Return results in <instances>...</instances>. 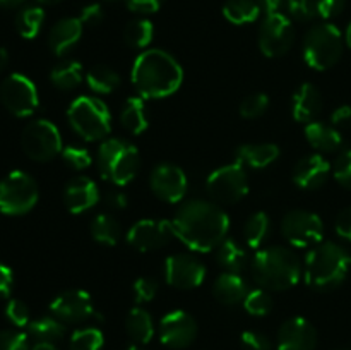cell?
<instances>
[{
    "mask_svg": "<svg viewBox=\"0 0 351 350\" xmlns=\"http://www.w3.org/2000/svg\"><path fill=\"white\" fill-rule=\"evenodd\" d=\"M79 19H81V23L84 24V26H98V24H101V21L105 19L103 7L99 5V3H88V5L82 7Z\"/></svg>",
    "mask_w": 351,
    "mask_h": 350,
    "instance_id": "obj_49",
    "label": "cell"
},
{
    "mask_svg": "<svg viewBox=\"0 0 351 350\" xmlns=\"http://www.w3.org/2000/svg\"><path fill=\"white\" fill-rule=\"evenodd\" d=\"M336 233H338L341 239L351 242V206L343 209L341 213L336 218Z\"/></svg>",
    "mask_w": 351,
    "mask_h": 350,
    "instance_id": "obj_51",
    "label": "cell"
},
{
    "mask_svg": "<svg viewBox=\"0 0 351 350\" xmlns=\"http://www.w3.org/2000/svg\"><path fill=\"white\" fill-rule=\"evenodd\" d=\"M103 199H105L106 206L112 209H123L127 208V202H129L127 194L123 191H120V189H110V191L103 196Z\"/></svg>",
    "mask_w": 351,
    "mask_h": 350,
    "instance_id": "obj_53",
    "label": "cell"
},
{
    "mask_svg": "<svg viewBox=\"0 0 351 350\" xmlns=\"http://www.w3.org/2000/svg\"><path fill=\"white\" fill-rule=\"evenodd\" d=\"M243 350H271V342L264 333L256 331V329H249L243 331L240 336Z\"/></svg>",
    "mask_w": 351,
    "mask_h": 350,
    "instance_id": "obj_47",
    "label": "cell"
},
{
    "mask_svg": "<svg viewBox=\"0 0 351 350\" xmlns=\"http://www.w3.org/2000/svg\"><path fill=\"white\" fill-rule=\"evenodd\" d=\"M329 174H331V165L322 154H308L295 165L293 182L297 187L314 191L326 184Z\"/></svg>",
    "mask_w": 351,
    "mask_h": 350,
    "instance_id": "obj_20",
    "label": "cell"
},
{
    "mask_svg": "<svg viewBox=\"0 0 351 350\" xmlns=\"http://www.w3.org/2000/svg\"><path fill=\"white\" fill-rule=\"evenodd\" d=\"M158 294V281L151 277H141L134 281V297L137 304L151 302Z\"/></svg>",
    "mask_w": 351,
    "mask_h": 350,
    "instance_id": "obj_44",
    "label": "cell"
},
{
    "mask_svg": "<svg viewBox=\"0 0 351 350\" xmlns=\"http://www.w3.org/2000/svg\"><path fill=\"white\" fill-rule=\"evenodd\" d=\"M346 0H317V16L322 19L338 17L345 10Z\"/></svg>",
    "mask_w": 351,
    "mask_h": 350,
    "instance_id": "obj_48",
    "label": "cell"
},
{
    "mask_svg": "<svg viewBox=\"0 0 351 350\" xmlns=\"http://www.w3.org/2000/svg\"><path fill=\"white\" fill-rule=\"evenodd\" d=\"M345 41H346V45H348V47L351 48V23H350L348 30H346V34H345Z\"/></svg>",
    "mask_w": 351,
    "mask_h": 350,
    "instance_id": "obj_59",
    "label": "cell"
},
{
    "mask_svg": "<svg viewBox=\"0 0 351 350\" xmlns=\"http://www.w3.org/2000/svg\"><path fill=\"white\" fill-rule=\"evenodd\" d=\"M5 316L14 326H17V328H24V326H27L31 323L29 309H27V305L24 304L23 301H19V299H10V301L7 302Z\"/></svg>",
    "mask_w": 351,
    "mask_h": 350,
    "instance_id": "obj_43",
    "label": "cell"
},
{
    "mask_svg": "<svg viewBox=\"0 0 351 350\" xmlns=\"http://www.w3.org/2000/svg\"><path fill=\"white\" fill-rule=\"evenodd\" d=\"M149 185L158 199L175 205L187 194V175L177 165L160 163L151 172Z\"/></svg>",
    "mask_w": 351,
    "mask_h": 350,
    "instance_id": "obj_17",
    "label": "cell"
},
{
    "mask_svg": "<svg viewBox=\"0 0 351 350\" xmlns=\"http://www.w3.org/2000/svg\"><path fill=\"white\" fill-rule=\"evenodd\" d=\"M125 331L139 345H146L154 336V323L149 312L141 305L129 311L125 318Z\"/></svg>",
    "mask_w": 351,
    "mask_h": 350,
    "instance_id": "obj_28",
    "label": "cell"
},
{
    "mask_svg": "<svg viewBox=\"0 0 351 350\" xmlns=\"http://www.w3.org/2000/svg\"><path fill=\"white\" fill-rule=\"evenodd\" d=\"M267 106H269V96L266 93H254V95H249L240 103L239 112L243 119L252 120L263 115Z\"/></svg>",
    "mask_w": 351,
    "mask_h": 350,
    "instance_id": "obj_40",
    "label": "cell"
},
{
    "mask_svg": "<svg viewBox=\"0 0 351 350\" xmlns=\"http://www.w3.org/2000/svg\"><path fill=\"white\" fill-rule=\"evenodd\" d=\"M206 191L218 205H235L249 192V175L240 163L223 165L211 172L206 180Z\"/></svg>",
    "mask_w": 351,
    "mask_h": 350,
    "instance_id": "obj_9",
    "label": "cell"
},
{
    "mask_svg": "<svg viewBox=\"0 0 351 350\" xmlns=\"http://www.w3.org/2000/svg\"><path fill=\"white\" fill-rule=\"evenodd\" d=\"M269 226L271 220L264 211H257L249 216L245 226H243V237L250 249H259L266 242L267 235H269Z\"/></svg>",
    "mask_w": 351,
    "mask_h": 350,
    "instance_id": "obj_35",
    "label": "cell"
},
{
    "mask_svg": "<svg viewBox=\"0 0 351 350\" xmlns=\"http://www.w3.org/2000/svg\"><path fill=\"white\" fill-rule=\"evenodd\" d=\"M123 2L129 10L146 16V14H154L156 10H160L165 0H123Z\"/></svg>",
    "mask_w": 351,
    "mask_h": 350,
    "instance_id": "obj_50",
    "label": "cell"
},
{
    "mask_svg": "<svg viewBox=\"0 0 351 350\" xmlns=\"http://www.w3.org/2000/svg\"><path fill=\"white\" fill-rule=\"evenodd\" d=\"M130 81L144 100H160L178 91L184 69L177 58L160 48L141 51L134 60Z\"/></svg>",
    "mask_w": 351,
    "mask_h": 350,
    "instance_id": "obj_2",
    "label": "cell"
},
{
    "mask_svg": "<svg viewBox=\"0 0 351 350\" xmlns=\"http://www.w3.org/2000/svg\"><path fill=\"white\" fill-rule=\"evenodd\" d=\"M67 119L75 134L86 141H105L112 130V115L105 102L95 96H79L71 103Z\"/></svg>",
    "mask_w": 351,
    "mask_h": 350,
    "instance_id": "obj_6",
    "label": "cell"
},
{
    "mask_svg": "<svg viewBox=\"0 0 351 350\" xmlns=\"http://www.w3.org/2000/svg\"><path fill=\"white\" fill-rule=\"evenodd\" d=\"M120 124L130 134H143L149 126L146 102L141 96H130L120 110Z\"/></svg>",
    "mask_w": 351,
    "mask_h": 350,
    "instance_id": "obj_27",
    "label": "cell"
},
{
    "mask_svg": "<svg viewBox=\"0 0 351 350\" xmlns=\"http://www.w3.org/2000/svg\"><path fill=\"white\" fill-rule=\"evenodd\" d=\"M216 259L221 264V268L230 273H240L247 264V254L242 247L237 244V240L225 239L218 246L216 250Z\"/></svg>",
    "mask_w": 351,
    "mask_h": 350,
    "instance_id": "obj_34",
    "label": "cell"
},
{
    "mask_svg": "<svg viewBox=\"0 0 351 350\" xmlns=\"http://www.w3.org/2000/svg\"><path fill=\"white\" fill-rule=\"evenodd\" d=\"M295 43V27L290 17L281 12L266 14L259 27V48L266 57L278 58L291 50Z\"/></svg>",
    "mask_w": 351,
    "mask_h": 350,
    "instance_id": "obj_12",
    "label": "cell"
},
{
    "mask_svg": "<svg viewBox=\"0 0 351 350\" xmlns=\"http://www.w3.org/2000/svg\"><path fill=\"white\" fill-rule=\"evenodd\" d=\"M127 350H144V349H141V347L134 345V347H129V349H127Z\"/></svg>",
    "mask_w": 351,
    "mask_h": 350,
    "instance_id": "obj_61",
    "label": "cell"
},
{
    "mask_svg": "<svg viewBox=\"0 0 351 350\" xmlns=\"http://www.w3.org/2000/svg\"><path fill=\"white\" fill-rule=\"evenodd\" d=\"M350 268L351 247H341L335 242H321L305 259V283L314 290H335L345 281Z\"/></svg>",
    "mask_w": 351,
    "mask_h": 350,
    "instance_id": "obj_3",
    "label": "cell"
},
{
    "mask_svg": "<svg viewBox=\"0 0 351 350\" xmlns=\"http://www.w3.org/2000/svg\"><path fill=\"white\" fill-rule=\"evenodd\" d=\"M84 79L82 64H79L77 60L60 62L50 72L51 84L57 89H62V91H72V89L79 88Z\"/></svg>",
    "mask_w": 351,
    "mask_h": 350,
    "instance_id": "obj_29",
    "label": "cell"
},
{
    "mask_svg": "<svg viewBox=\"0 0 351 350\" xmlns=\"http://www.w3.org/2000/svg\"><path fill=\"white\" fill-rule=\"evenodd\" d=\"M27 331L36 342L55 343L64 338L65 323L55 316H43L27 325Z\"/></svg>",
    "mask_w": 351,
    "mask_h": 350,
    "instance_id": "obj_31",
    "label": "cell"
},
{
    "mask_svg": "<svg viewBox=\"0 0 351 350\" xmlns=\"http://www.w3.org/2000/svg\"><path fill=\"white\" fill-rule=\"evenodd\" d=\"M21 3H24V0H0V7H5V9H16Z\"/></svg>",
    "mask_w": 351,
    "mask_h": 350,
    "instance_id": "obj_57",
    "label": "cell"
},
{
    "mask_svg": "<svg viewBox=\"0 0 351 350\" xmlns=\"http://www.w3.org/2000/svg\"><path fill=\"white\" fill-rule=\"evenodd\" d=\"M261 5L257 0H226L223 5V16L228 23L242 26L250 24L259 17Z\"/></svg>",
    "mask_w": 351,
    "mask_h": 350,
    "instance_id": "obj_30",
    "label": "cell"
},
{
    "mask_svg": "<svg viewBox=\"0 0 351 350\" xmlns=\"http://www.w3.org/2000/svg\"><path fill=\"white\" fill-rule=\"evenodd\" d=\"M322 110V95L317 86L311 82H304L300 88L295 91L293 103H291V113L297 122H314L315 117Z\"/></svg>",
    "mask_w": 351,
    "mask_h": 350,
    "instance_id": "obj_23",
    "label": "cell"
},
{
    "mask_svg": "<svg viewBox=\"0 0 351 350\" xmlns=\"http://www.w3.org/2000/svg\"><path fill=\"white\" fill-rule=\"evenodd\" d=\"M213 294L221 304L237 305L243 302V299L249 294V288H247V281L243 280L240 273L223 271L213 285Z\"/></svg>",
    "mask_w": 351,
    "mask_h": 350,
    "instance_id": "obj_25",
    "label": "cell"
},
{
    "mask_svg": "<svg viewBox=\"0 0 351 350\" xmlns=\"http://www.w3.org/2000/svg\"><path fill=\"white\" fill-rule=\"evenodd\" d=\"M105 336L98 328H82L72 333L69 350H101Z\"/></svg>",
    "mask_w": 351,
    "mask_h": 350,
    "instance_id": "obj_38",
    "label": "cell"
},
{
    "mask_svg": "<svg viewBox=\"0 0 351 350\" xmlns=\"http://www.w3.org/2000/svg\"><path fill=\"white\" fill-rule=\"evenodd\" d=\"M91 235L101 246H117L122 237V226L113 216L99 213L91 222Z\"/></svg>",
    "mask_w": 351,
    "mask_h": 350,
    "instance_id": "obj_32",
    "label": "cell"
},
{
    "mask_svg": "<svg viewBox=\"0 0 351 350\" xmlns=\"http://www.w3.org/2000/svg\"><path fill=\"white\" fill-rule=\"evenodd\" d=\"M175 237L173 225L168 220H139L127 232V242L141 253H151L167 246Z\"/></svg>",
    "mask_w": 351,
    "mask_h": 350,
    "instance_id": "obj_14",
    "label": "cell"
},
{
    "mask_svg": "<svg viewBox=\"0 0 351 350\" xmlns=\"http://www.w3.org/2000/svg\"><path fill=\"white\" fill-rule=\"evenodd\" d=\"M175 237L195 253L218 249L230 230V218L218 202L191 199L180 205L173 220Z\"/></svg>",
    "mask_w": 351,
    "mask_h": 350,
    "instance_id": "obj_1",
    "label": "cell"
},
{
    "mask_svg": "<svg viewBox=\"0 0 351 350\" xmlns=\"http://www.w3.org/2000/svg\"><path fill=\"white\" fill-rule=\"evenodd\" d=\"M281 233L293 247H315L324 237V223L317 213L307 209H291L283 216Z\"/></svg>",
    "mask_w": 351,
    "mask_h": 350,
    "instance_id": "obj_11",
    "label": "cell"
},
{
    "mask_svg": "<svg viewBox=\"0 0 351 350\" xmlns=\"http://www.w3.org/2000/svg\"><path fill=\"white\" fill-rule=\"evenodd\" d=\"M278 350H315L317 349V329L308 319L291 318L278 329Z\"/></svg>",
    "mask_w": 351,
    "mask_h": 350,
    "instance_id": "obj_19",
    "label": "cell"
},
{
    "mask_svg": "<svg viewBox=\"0 0 351 350\" xmlns=\"http://www.w3.org/2000/svg\"><path fill=\"white\" fill-rule=\"evenodd\" d=\"M332 174L335 178L343 185V187L350 189L351 191V150L343 151L335 161L332 167Z\"/></svg>",
    "mask_w": 351,
    "mask_h": 350,
    "instance_id": "obj_46",
    "label": "cell"
},
{
    "mask_svg": "<svg viewBox=\"0 0 351 350\" xmlns=\"http://www.w3.org/2000/svg\"><path fill=\"white\" fill-rule=\"evenodd\" d=\"M243 307L250 316H267L273 309V299H271L269 290L266 288H256L249 290L247 297L243 299Z\"/></svg>",
    "mask_w": 351,
    "mask_h": 350,
    "instance_id": "obj_39",
    "label": "cell"
},
{
    "mask_svg": "<svg viewBox=\"0 0 351 350\" xmlns=\"http://www.w3.org/2000/svg\"><path fill=\"white\" fill-rule=\"evenodd\" d=\"M99 201V191L98 185L95 184V180H91L89 177H75L65 185L64 191V202L67 206V209L74 215L79 213H86L88 209H91L93 206L98 205Z\"/></svg>",
    "mask_w": 351,
    "mask_h": 350,
    "instance_id": "obj_21",
    "label": "cell"
},
{
    "mask_svg": "<svg viewBox=\"0 0 351 350\" xmlns=\"http://www.w3.org/2000/svg\"><path fill=\"white\" fill-rule=\"evenodd\" d=\"M288 12L293 19L307 23L317 16V2L315 0H287Z\"/></svg>",
    "mask_w": 351,
    "mask_h": 350,
    "instance_id": "obj_42",
    "label": "cell"
},
{
    "mask_svg": "<svg viewBox=\"0 0 351 350\" xmlns=\"http://www.w3.org/2000/svg\"><path fill=\"white\" fill-rule=\"evenodd\" d=\"M0 350H29L27 335L16 329L0 331Z\"/></svg>",
    "mask_w": 351,
    "mask_h": 350,
    "instance_id": "obj_45",
    "label": "cell"
},
{
    "mask_svg": "<svg viewBox=\"0 0 351 350\" xmlns=\"http://www.w3.org/2000/svg\"><path fill=\"white\" fill-rule=\"evenodd\" d=\"M331 124L338 129H350L351 127V105H341L331 113Z\"/></svg>",
    "mask_w": 351,
    "mask_h": 350,
    "instance_id": "obj_52",
    "label": "cell"
},
{
    "mask_svg": "<svg viewBox=\"0 0 351 350\" xmlns=\"http://www.w3.org/2000/svg\"><path fill=\"white\" fill-rule=\"evenodd\" d=\"M38 2H43V3H57L60 0H38Z\"/></svg>",
    "mask_w": 351,
    "mask_h": 350,
    "instance_id": "obj_60",
    "label": "cell"
},
{
    "mask_svg": "<svg viewBox=\"0 0 351 350\" xmlns=\"http://www.w3.org/2000/svg\"><path fill=\"white\" fill-rule=\"evenodd\" d=\"M154 36V26L151 21L147 19H134L130 21L123 31V40L130 48L136 50H143L147 45L153 41Z\"/></svg>",
    "mask_w": 351,
    "mask_h": 350,
    "instance_id": "obj_36",
    "label": "cell"
},
{
    "mask_svg": "<svg viewBox=\"0 0 351 350\" xmlns=\"http://www.w3.org/2000/svg\"><path fill=\"white\" fill-rule=\"evenodd\" d=\"M305 137L314 150L321 153H332L339 150L343 144V137L335 126H328L322 122H308L305 126Z\"/></svg>",
    "mask_w": 351,
    "mask_h": 350,
    "instance_id": "obj_26",
    "label": "cell"
},
{
    "mask_svg": "<svg viewBox=\"0 0 351 350\" xmlns=\"http://www.w3.org/2000/svg\"><path fill=\"white\" fill-rule=\"evenodd\" d=\"M38 184L26 172L14 170L0 182V213L9 216L26 215L36 206Z\"/></svg>",
    "mask_w": 351,
    "mask_h": 350,
    "instance_id": "obj_8",
    "label": "cell"
},
{
    "mask_svg": "<svg viewBox=\"0 0 351 350\" xmlns=\"http://www.w3.org/2000/svg\"><path fill=\"white\" fill-rule=\"evenodd\" d=\"M103 2H108V3H117V2H120V0H103Z\"/></svg>",
    "mask_w": 351,
    "mask_h": 350,
    "instance_id": "obj_62",
    "label": "cell"
},
{
    "mask_svg": "<svg viewBox=\"0 0 351 350\" xmlns=\"http://www.w3.org/2000/svg\"><path fill=\"white\" fill-rule=\"evenodd\" d=\"M82 27H84V24L81 23L79 17H65V19L55 23V26L50 30V34H48L50 50L58 57L67 55L81 40Z\"/></svg>",
    "mask_w": 351,
    "mask_h": 350,
    "instance_id": "obj_22",
    "label": "cell"
},
{
    "mask_svg": "<svg viewBox=\"0 0 351 350\" xmlns=\"http://www.w3.org/2000/svg\"><path fill=\"white\" fill-rule=\"evenodd\" d=\"M345 48L341 31L331 23L315 24L304 38V58L315 71H328L339 62Z\"/></svg>",
    "mask_w": 351,
    "mask_h": 350,
    "instance_id": "obj_7",
    "label": "cell"
},
{
    "mask_svg": "<svg viewBox=\"0 0 351 350\" xmlns=\"http://www.w3.org/2000/svg\"><path fill=\"white\" fill-rule=\"evenodd\" d=\"M302 273L304 270L297 254L283 246L259 249L252 259L254 280L266 290H288L298 283Z\"/></svg>",
    "mask_w": 351,
    "mask_h": 350,
    "instance_id": "obj_4",
    "label": "cell"
},
{
    "mask_svg": "<svg viewBox=\"0 0 351 350\" xmlns=\"http://www.w3.org/2000/svg\"><path fill=\"white\" fill-rule=\"evenodd\" d=\"M0 100L3 106L16 117L33 115L40 103L34 82L17 72L3 79L0 86Z\"/></svg>",
    "mask_w": 351,
    "mask_h": 350,
    "instance_id": "obj_13",
    "label": "cell"
},
{
    "mask_svg": "<svg viewBox=\"0 0 351 350\" xmlns=\"http://www.w3.org/2000/svg\"><path fill=\"white\" fill-rule=\"evenodd\" d=\"M7 62H9V54H7L5 48H0V71L5 67Z\"/></svg>",
    "mask_w": 351,
    "mask_h": 350,
    "instance_id": "obj_58",
    "label": "cell"
},
{
    "mask_svg": "<svg viewBox=\"0 0 351 350\" xmlns=\"http://www.w3.org/2000/svg\"><path fill=\"white\" fill-rule=\"evenodd\" d=\"M50 312L64 323H81L96 314L91 295L84 290L62 292L51 301Z\"/></svg>",
    "mask_w": 351,
    "mask_h": 350,
    "instance_id": "obj_18",
    "label": "cell"
},
{
    "mask_svg": "<svg viewBox=\"0 0 351 350\" xmlns=\"http://www.w3.org/2000/svg\"><path fill=\"white\" fill-rule=\"evenodd\" d=\"M14 285V275L9 266L0 263V299H7L12 292Z\"/></svg>",
    "mask_w": 351,
    "mask_h": 350,
    "instance_id": "obj_54",
    "label": "cell"
},
{
    "mask_svg": "<svg viewBox=\"0 0 351 350\" xmlns=\"http://www.w3.org/2000/svg\"><path fill=\"white\" fill-rule=\"evenodd\" d=\"M21 146L26 156L34 161H50L64 150L57 126L47 119L33 120L24 127Z\"/></svg>",
    "mask_w": 351,
    "mask_h": 350,
    "instance_id": "obj_10",
    "label": "cell"
},
{
    "mask_svg": "<svg viewBox=\"0 0 351 350\" xmlns=\"http://www.w3.org/2000/svg\"><path fill=\"white\" fill-rule=\"evenodd\" d=\"M206 278V266L191 254H173L165 261V280L180 290L201 287Z\"/></svg>",
    "mask_w": 351,
    "mask_h": 350,
    "instance_id": "obj_16",
    "label": "cell"
},
{
    "mask_svg": "<svg viewBox=\"0 0 351 350\" xmlns=\"http://www.w3.org/2000/svg\"><path fill=\"white\" fill-rule=\"evenodd\" d=\"M89 89L96 95H112L120 86V75L106 65H95L86 74Z\"/></svg>",
    "mask_w": 351,
    "mask_h": 350,
    "instance_id": "obj_33",
    "label": "cell"
},
{
    "mask_svg": "<svg viewBox=\"0 0 351 350\" xmlns=\"http://www.w3.org/2000/svg\"><path fill=\"white\" fill-rule=\"evenodd\" d=\"M96 167L105 180L117 187L130 184L141 167V154L134 144L119 137H106L96 153Z\"/></svg>",
    "mask_w": 351,
    "mask_h": 350,
    "instance_id": "obj_5",
    "label": "cell"
},
{
    "mask_svg": "<svg viewBox=\"0 0 351 350\" xmlns=\"http://www.w3.org/2000/svg\"><path fill=\"white\" fill-rule=\"evenodd\" d=\"M338 350H351V349H338Z\"/></svg>",
    "mask_w": 351,
    "mask_h": 350,
    "instance_id": "obj_63",
    "label": "cell"
},
{
    "mask_svg": "<svg viewBox=\"0 0 351 350\" xmlns=\"http://www.w3.org/2000/svg\"><path fill=\"white\" fill-rule=\"evenodd\" d=\"M280 158V148L273 143L259 144H242L237 148L235 160L237 163L249 168H266L273 165Z\"/></svg>",
    "mask_w": 351,
    "mask_h": 350,
    "instance_id": "obj_24",
    "label": "cell"
},
{
    "mask_svg": "<svg viewBox=\"0 0 351 350\" xmlns=\"http://www.w3.org/2000/svg\"><path fill=\"white\" fill-rule=\"evenodd\" d=\"M257 3H259L261 9L266 14H274L280 12V7L283 5V0H257Z\"/></svg>",
    "mask_w": 351,
    "mask_h": 350,
    "instance_id": "obj_55",
    "label": "cell"
},
{
    "mask_svg": "<svg viewBox=\"0 0 351 350\" xmlns=\"http://www.w3.org/2000/svg\"><path fill=\"white\" fill-rule=\"evenodd\" d=\"M60 154L62 158H64L65 165L71 167L72 170H77V172L86 170V168L91 167L93 163L91 153H89L86 148H81V146H65Z\"/></svg>",
    "mask_w": 351,
    "mask_h": 350,
    "instance_id": "obj_41",
    "label": "cell"
},
{
    "mask_svg": "<svg viewBox=\"0 0 351 350\" xmlns=\"http://www.w3.org/2000/svg\"><path fill=\"white\" fill-rule=\"evenodd\" d=\"M31 350H58L57 347H55V343H50V342H36L34 343V347Z\"/></svg>",
    "mask_w": 351,
    "mask_h": 350,
    "instance_id": "obj_56",
    "label": "cell"
},
{
    "mask_svg": "<svg viewBox=\"0 0 351 350\" xmlns=\"http://www.w3.org/2000/svg\"><path fill=\"white\" fill-rule=\"evenodd\" d=\"M45 23V12L41 7H26L16 17V27L26 40H33L41 31Z\"/></svg>",
    "mask_w": 351,
    "mask_h": 350,
    "instance_id": "obj_37",
    "label": "cell"
},
{
    "mask_svg": "<svg viewBox=\"0 0 351 350\" xmlns=\"http://www.w3.org/2000/svg\"><path fill=\"white\" fill-rule=\"evenodd\" d=\"M197 333L199 328L195 319L182 309L168 312L160 321V340L168 349H187L195 342Z\"/></svg>",
    "mask_w": 351,
    "mask_h": 350,
    "instance_id": "obj_15",
    "label": "cell"
}]
</instances>
